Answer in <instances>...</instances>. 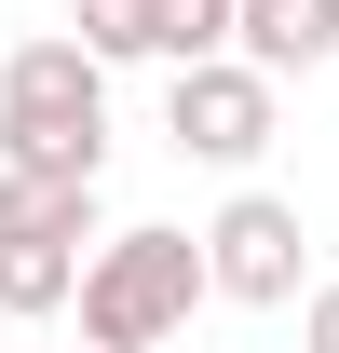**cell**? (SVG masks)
I'll use <instances>...</instances> for the list:
<instances>
[{"instance_id":"4","label":"cell","mask_w":339,"mask_h":353,"mask_svg":"<svg viewBox=\"0 0 339 353\" xmlns=\"http://www.w3.org/2000/svg\"><path fill=\"white\" fill-rule=\"evenodd\" d=\"M163 136L190 150V163H231V176H245L258 150H271V82H258L245 54H204V68L163 82Z\"/></svg>"},{"instance_id":"1","label":"cell","mask_w":339,"mask_h":353,"mask_svg":"<svg viewBox=\"0 0 339 353\" xmlns=\"http://www.w3.org/2000/svg\"><path fill=\"white\" fill-rule=\"evenodd\" d=\"M0 163L109 176V68H95L68 28H54V41H14V68H0Z\"/></svg>"},{"instance_id":"7","label":"cell","mask_w":339,"mask_h":353,"mask_svg":"<svg viewBox=\"0 0 339 353\" xmlns=\"http://www.w3.org/2000/svg\"><path fill=\"white\" fill-rule=\"evenodd\" d=\"M68 299H82V245H0V312L14 326H41Z\"/></svg>"},{"instance_id":"2","label":"cell","mask_w":339,"mask_h":353,"mask_svg":"<svg viewBox=\"0 0 339 353\" xmlns=\"http://www.w3.org/2000/svg\"><path fill=\"white\" fill-rule=\"evenodd\" d=\"M190 299H204V231H109L82 259V340L95 353H163L176 326H190Z\"/></svg>"},{"instance_id":"3","label":"cell","mask_w":339,"mask_h":353,"mask_svg":"<svg viewBox=\"0 0 339 353\" xmlns=\"http://www.w3.org/2000/svg\"><path fill=\"white\" fill-rule=\"evenodd\" d=\"M298 272H312V231H298L285 190H231L204 218V299H245V312H285Z\"/></svg>"},{"instance_id":"6","label":"cell","mask_w":339,"mask_h":353,"mask_svg":"<svg viewBox=\"0 0 339 353\" xmlns=\"http://www.w3.org/2000/svg\"><path fill=\"white\" fill-rule=\"evenodd\" d=\"M0 245H82V259H95V176L0 163Z\"/></svg>"},{"instance_id":"8","label":"cell","mask_w":339,"mask_h":353,"mask_svg":"<svg viewBox=\"0 0 339 353\" xmlns=\"http://www.w3.org/2000/svg\"><path fill=\"white\" fill-rule=\"evenodd\" d=\"M150 54H163V68L231 54V0H150Z\"/></svg>"},{"instance_id":"10","label":"cell","mask_w":339,"mask_h":353,"mask_svg":"<svg viewBox=\"0 0 339 353\" xmlns=\"http://www.w3.org/2000/svg\"><path fill=\"white\" fill-rule=\"evenodd\" d=\"M298 353H339V272H326V285H298Z\"/></svg>"},{"instance_id":"5","label":"cell","mask_w":339,"mask_h":353,"mask_svg":"<svg viewBox=\"0 0 339 353\" xmlns=\"http://www.w3.org/2000/svg\"><path fill=\"white\" fill-rule=\"evenodd\" d=\"M231 54H245L258 82L326 68V54H339V0H231Z\"/></svg>"},{"instance_id":"9","label":"cell","mask_w":339,"mask_h":353,"mask_svg":"<svg viewBox=\"0 0 339 353\" xmlns=\"http://www.w3.org/2000/svg\"><path fill=\"white\" fill-rule=\"evenodd\" d=\"M68 41L95 68H123V54H150V0H68Z\"/></svg>"}]
</instances>
